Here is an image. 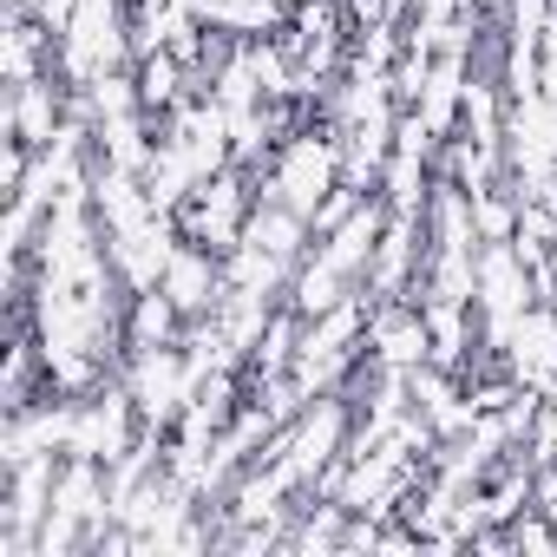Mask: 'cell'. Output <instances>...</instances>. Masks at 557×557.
<instances>
[{
  "label": "cell",
  "mask_w": 557,
  "mask_h": 557,
  "mask_svg": "<svg viewBox=\"0 0 557 557\" xmlns=\"http://www.w3.org/2000/svg\"><path fill=\"white\" fill-rule=\"evenodd\" d=\"M368 361L381 368H426L433 361V329H426V309L420 302H368Z\"/></svg>",
  "instance_id": "cell-4"
},
{
  "label": "cell",
  "mask_w": 557,
  "mask_h": 557,
  "mask_svg": "<svg viewBox=\"0 0 557 557\" xmlns=\"http://www.w3.org/2000/svg\"><path fill=\"white\" fill-rule=\"evenodd\" d=\"M531 505L557 524V466H537V479H531Z\"/></svg>",
  "instance_id": "cell-7"
},
{
  "label": "cell",
  "mask_w": 557,
  "mask_h": 557,
  "mask_svg": "<svg viewBox=\"0 0 557 557\" xmlns=\"http://www.w3.org/2000/svg\"><path fill=\"white\" fill-rule=\"evenodd\" d=\"M256 190L309 223V216L342 190V138H335V125H329V119H322V125H296L283 145L269 151V164L256 171Z\"/></svg>",
  "instance_id": "cell-1"
},
{
  "label": "cell",
  "mask_w": 557,
  "mask_h": 557,
  "mask_svg": "<svg viewBox=\"0 0 557 557\" xmlns=\"http://www.w3.org/2000/svg\"><path fill=\"white\" fill-rule=\"evenodd\" d=\"M197 21L223 40H262V34H283L296 8L289 0H197Z\"/></svg>",
  "instance_id": "cell-6"
},
{
  "label": "cell",
  "mask_w": 557,
  "mask_h": 557,
  "mask_svg": "<svg viewBox=\"0 0 557 557\" xmlns=\"http://www.w3.org/2000/svg\"><path fill=\"white\" fill-rule=\"evenodd\" d=\"M158 289H164V296L184 309V322H203V315H216V302H223V289H230V275H223V256L184 236V243L171 249L164 275H158Z\"/></svg>",
  "instance_id": "cell-5"
},
{
  "label": "cell",
  "mask_w": 557,
  "mask_h": 557,
  "mask_svg": "<svg viewBox=\"0 0 557 557\" xmlns=\"http://www.w3.org/2000/svg\"><path fill=\"white\" fill-rule=\"evenodd\" d=\"M498 361H505V374H511L524 394H557V302L537 296V302L511 322Z\"/></svg>",
  "instance_id": "cell-3"
},
{
  "label": "cell",
  "mask_w": 557,
  "mask_h": 557,
  "mask_svg": "<svg viewBox=\"0 0 557 557\" xmlns=\"http://www.w3.org/2000/svg\"><path fill=\"white\" fill-rule=\"evenodd\" d=\"M256 171H243V164H223L210 184H197L190 197H184V210H177V230L190 236V243H203V249H216V256H230L236 243H243V223H249V210H256Z\"/></svg>",
  "instance_id": "cell-2"
}]
</instances>
